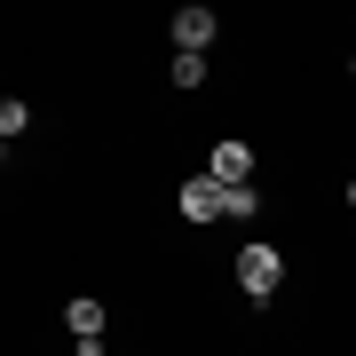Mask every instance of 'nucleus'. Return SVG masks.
<instances>
[{
    "instance_id": "1",
    "label": "nucleus",
    "mask_w": 356,
    "mask_h": 356,
    "mask_svg": "<svg viewBox=\"0 0 356 356\" xmlns=\"http://www.w3.org/2000/svg\"><path fill=\"white\" fill-rule=\"evenodd\" d=\"M277 277H285L277 245H245V254H238V285L254 293V301H269V293H277Z\"/></svg>"
},
{
    "instance_id": "2",
    "label": "nucleus",
    "mask_w": 356,
    "mask_h": 356,
    "mask_svg": "<svg viewBox=\"0 0 356 356\" xmlns=\"http://www.w3.org/2000/svg\"><path fill=\"white\" fill-rule=\"evenodd\" d=\"M206 175H214V182H222V191H238V182H245V175H254V151H245V143H238V135H229V143H214V151H206Z\"/></svg>"
},
{
    "instance_id": "3",
    "label": "nucleus",
    "mask_w": 356,
    "mask_h": 356,
    "mask_svg": "<svg viewBox=\"0 0 356 356\" xmlns=\"http://www.w3.org/2000/svg\"><path fill=\"white\" fill-rule=\"evenodd\" d=\"M222 206H229V191H222L214 175H191V182H182V214H191V222H222Z\"/></svg>"
},
{
    "instance_id": "4",
    "label": "nucleus",
    "mask_w": 356,
    "mask_h": 356,
    "mask_svg": "<svg viewBox=\"0 0 356 356\" xmlns=\"http://www.w3.org/2000/svg\"><path fill=\"white\" fill-rule=\"evenodd\" d=\"M175 48L182 56H206V48H214V8H175Z\"/></svg>"
},
{
    "instance_id": "5",
    "label": "nucleus",
    "mask_w": 356,
    "mask_h": 356,
    "mask_svg": "<svg viewBox=\"0 0 356 356\" xmlns=\"http://www.w3.org/2000/svg\"><path fill=\"white\" fill-rule=\"evenodd\" d=\"M64 325H72V341H103V301H88V293H79V301L64 309Z\"/></svg>"
},
{
    "instance_id": "6",
    "label": "nucleus",
    "mask_w": 356,
    "mask_h": 356,
    "mask_svg": "<svg viewBox=\"0 0 356 356\" xmlns=\"http://www.w3.org/2000/svg\"><path fill=\"white\" fill-rule=\"evenodd\" d=\"M24 127H32V103H16V95H8V103H0V135L16 143V135H24Z\"/></svg>"
},
{
    "instance_id": "7",
    "label": "nucleus",
    "mask_w": 356,
    "mask_h": 356,
    "mask_svg": "<svg viewBox=\"0 0 356 356\" xmlns=\"http://www.w3.org/2000/svg\"><path fill=\"white\" fill-rule=\"evenodd\" d=\"M206 79V56H175V88H198Z\"/></svg>"
},
{
    "instance_id": "8",
    "label": "nucleus",
    "mask_w": 356,
    "mask_h": 356,
    "mask_svg": "<svg viewBox=\"0 0 356 356\" xmlns=\"http://www.w3.org/2000/svg\"><path fill=\"white\" fill-rule=\"evenodd\" d=\"M348 206H356V175H348Z\"/></svg>"
}]
</instances>
